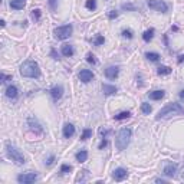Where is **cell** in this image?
<instances>
[{
    "label": "cell",
    "mask_w": 184,
    "mask_h": 184,
    "mask_svg": "<svg viewBox=\"0 0 184 184\" xmlns=\"http://www.w3.org/2000/svg\"><path fill=\"white\" fill-rule=\"evenodd\" d=\"M20 75L24 76V78H39L40 76V69H39V65L36 61H29L23 62L20 65Z\"/></svg>",
    "instance_id": "cell-1"
},
{
    "label": "cell",
    "mask_w": 184,
    "mask_h": 184,
    "mask_svg": "<svg viewBox=\"0 0 184 184\" xmlns=\"http://www.w3.org/2000/svg\"><path fill=\"white\" fill-rule=\"evenodd\" d=\"M184 114V108L177 102H170L167 104L164 108H161L157 114L156 119H163V118H168V117H174V115H180Z\"/></svg>",
    "instance_id": "cell-2"
},
{
    "label": "cell",
    "mask_w": 184,
    "mask_h": 184,
    "mask_svg": "<svg viewBox=\"0 0 184 184\" xmlns=\"http://www.w3.org/2000/svg\"><path fill=\"white\" fill-rule=\"evenodd\" d=\"M132 131L131 128H121L117 134V138H115V145H117V150L122 151L128 147L130 144V140H131Z\"/></svg>",
    "instance_id": "cell-3"
},
{
    "label": "cell",
    "mask_w": 184,
    "mask_h": 184,
    "mask_svg": "<svg viewBox=\"0 0 184 184\" xmlns=\"http://www.w3.org/2000/svg\"><path fill=\"white\" fill-rule=\"evenodd\" d=\"M6 154H7V157H9L10 160L13 161V163H16L17 165H23L26 163L24 156L20 152L19 148L14 147L12 142H6Z\"/></svg>",
    "instance_id": "cell-4"
},
{
    "label": "cell",
    "mask_w": 184,
    "mask_h": 184,
    "mask_svg": "<svg viewBox=\"0 0 184 184\" xmlns=\"http://www.w3.org/2000/svg\"><path fill=\"white\" fill-rule=\"evenodd\" d=\"M73 32V28H72V24H65V26H59L53 30V35H55V38L58 40H65L68 39L69 36L72 35Z\"/></svg>",
    "instance_id": "cell-5"
},
{
    "label": "cell",
    "mask_w": 184,
    "mask_h": 184,
    "mask_svg": "<svg viewBox=\"0 0 184 184\" xmlns=\"http://www.w3.org/2000/svg\"><path fill=\"white\" fill-rule=\"evenodd\" d=\"M28 127L29 130L32 132H35L36 135H42L43 134V127H42V124L38 121V118L36 117H33V115H30L28 118Z\"/></svg>",
    "instance_id": "cell-6"
},
{
    "label": "cell",
    "mask_w": 184,
    "mask_h": 184,
    "mask_svg": "<svg viewBox=\"0 0 184 184\" xmlns=\"http://www.w3.org/2000/svg\"><path fill=\"white\" fill-rule=\"evenodd\" d=\"M147 5H148L150 9L157 10L160 13H167L168 12V6H167V3H165L164 0H148Z\"/></svg>",
    "instance_id": "cell-7"
},
{
    "label": "cell",
    "mask_w": 184,
    "mask_h": 184,
    "mask_svg": "<svg viewBox=\"0 0 184 184\" xmlns=\"http://www.w3.org/2000/svg\"><path fill=\"white\" fill-rule=\"evenodd\" d=\"M36 180H38V174H36V173H23V174L17 175V181L22 184L35 183Z\"/></svg>",
    "instance_id": "cell-8"
},
{
    "label": "cell",
    "mask_w": 184,
    "mask_h": 184,
    "mask_svg": "<svg viewBox=\"0 0 184 184\" xmlns=\"http://www.w3.org/2000/svg\"><path fill=\"white\" fill-rule=\"evenodd\" d=\"M128 177V171L125 170V168H115L112 173V178L115 180V181H122V180H125Z\"/></svg>",
    "instance_id": "cell-9"
},
{
    "label": "cell",
    "mask_w": 184,
    "mask_h": 184,
    "mask_svg": "<svg viewBox=\"0 0 184 184\" xmlns=\"http://www.w3.org/2000/svg\"><path fill=\"white\" fill-rule=\"evenodd\" d=\"M92 78H94V73H92V71H89V69H82V71L79 72V79L84 82V84H88L89 81H92Z\"/></svg>",
    "instance_id": "cell-10"
},
{
    "label": "cell",
    "mask_w": 184,
    "mask_h": 184,
    "mask_svg": "<svg viewBox=\"0 0 184 184\" xmlns=\"http://www.w3.org/2000/svg\"><path fill=\"white\" fill-rule=\"evenodd\" d=\"M175 173H177V164L175 163H168L164 167V175H167V177H174Z\"/></svg>",
    "instance_id": "cell-11"
},
{
    "label": "cell",
    "mask_w": 184,
    "mask_h": 184,
    "mask_svg": "<svg viewBox=\"0 0 184 184\" xmlns=\"http://www.w3.org/2000/svg\"><path fill=\"white\" fill-rule=\"evenodd\" d=\"M62 95H63V88L61 85H55L51 89V96H52L53 101H58V99L62 98Z\"/></svg>",
    "instance_id": "cell-12"
},
{
    "label": "cell",
    "mask_w": 184,
    "mask_h": 184,
    "mask_svg": "<svg viewBox=\"0 0 184 184\" xmlns=\"http://www.w3.org/2000/svg\"><path fill=\"white\" fill-rule=\"evenodd\" d=\"M119 73V68L118 66H109L105 69V76L108 78V79H115Z\"/></svg>",
    "instance_id": "cell-13"
},
{
    "label": "cell",
    "mask_w": 184,
    "mask_h": 184,
    "mask_svg": "<svg viewBox=\"0 0 184 184\" xmlns=\"http://www.w3.org/2000/svg\"><path fill=\"white\" fill-rule=\"evenodd\" d=\"M17 95H19V89H17L14 85H9L6 88V96L9 99H16Z\"/></svg>",
    "instance_id": "cell-14"
},
{
    "label": "cell",
    "mask_w": 184,
    "mask_h": 184,
    "mask_svg": "<svg viewBox=\"0 0 184 184\" xmlns=\"http://www.w3.org/2000/svg\"><path fill=\"white\" fill-rule=\"evenodd\" d=\"M61 52H62V55H63V56L71 58V56H73L75 51H73V46H72V45H63V46H62V49H61Z\"/></svg>",
    "instance_id": "cell-15"
},
{
    "label": "cell",
    "mask_w": 184,
    "mask_h": 184,
    "mask_svg": "<svg viewBox=\"0 0 184 184\" xmlns=\"http://www.w3.org/2000/svg\"><path fill=\"white\" fill-rule=\"evenodd\" d=\"M73 134H75V127L72 124H65V127H63V137L71 138Z\"/></svg>",
    "instance_id": "cell-16"
},
{
    "label": "cell",
    "mask_w": 184,
    "mask_h": 184,
    "mask_svg": "<svg viewBox=\"0 0 184 184\" xmlns=\"http://www.w3.org/2000/svg\"><path fill=\"white\" fill-rule=\"evenodd\" d=\"M26 5V0H12L10 2V7L14 10H22Z\"/></svg>",
    "instance_id": "cell-17"
},
{
    "label": "cell",
    "mask_w": 184,
    "mask_h": 184,
    "mask_svg": "<svg viewBox=\"0 0 184 184\" xmlns=\"http://www.w3.org/2000/svg\"><path fill=\"white\" fill-rule=\"evenodd\" d=\"M102 91H104V94L105 95H112L117 92V86H114V85H108V84H104L102 85Z\"/></svg>",
    "instance_id": "cell-18"
},
{
    "label": "cell",
    "mask_w": 184,
    "mask_h": 184,
    "mask_svg": "<svg viewBox=\"0 0 184 184\" xmlns=\"http://www.w3.org/2000/svg\"><path fill=\"white\" fill-rule=\"evenodd\" d=\"M163 98H164V91H152V92H150V99H152V101H160Z\"/></svg>",
    "instance_id": "cell-19"
},
{
    "label": "cell",
    "mask_w": 184,
    "mask_h": 184,
    "mask_svg": "<svg viewBox=\"0 0 184 184\" xmlns=\"http://www.w3.org/2000/svg\"><path fill=\"white\" fill-rule=\"evenodd\" d=\"M76 161L78 163H85L86 160H88V151H85V150H81L79 152H76Z\"/></svg>",
    "instance_id": "cell-20"
},
{
    "label": "cell",
    "mask_w": 184,
    "mask_h": 184,
    "mask_svg": "<svg viewBox=\"0 0 184 184\" xmlns=\"http://www.w3.org/2000/svg\"><path fill=\"white\" fill-rule=\"evenodd\" d=\"M154 33H156V30L154 29H148V30H145V32L142 33V39L145 40V42H150L152 38H154Z\"/></svg>",
    "instance_id": "cell-21"
},
{
    "label": "cell",
    "mask_w": 184,
    "mask_h": 184,
    "mask_svg": "<svg viewBox=\"0 0 184 184\" xmlns=\"http://www.w3.org/2000/svg\"><path fill=\"white\" fill-rule=\"evenodd\" d=\"M157 73L161 76H164V75H170L171 73V68L170 66H164V65H161L158 69H157Z\"/></svg>",
    "instance_id": "cell-22"
},
{
    "label": "cell",
    "mask_w": 184,
    "mask_h": 184,
    "mask_svg": "<svg viewBox=\"0 0 184 184\" xmlns=\"http://www.w3.org/2000/svg\"><path fill=\"white\" fill-rule=\"evenodd\" d=\"M145 58L150 62H158V61H160V55H158L157 52H147Z\"/></svg>",
    "instance_id": "cell-23"
},
{
    "label": "cell",
    "mask_w": 184,
    "mask_h": 184,
    "mask_svg": "<svg viewBox=\"0 0 184 184\" xmlns=\"http://www.w3.org/2000/svg\"><path fill=\"white\" fill-rule=\"evenodd\" d=\"M131 117V112L130 111H122V112H119L118 115H115L114 118H115V121H121V119H127Z\"/></svg>",
    "instance_id": "cell-24"
},
{
    "label": "cell",
    "mask_w": 184,
    "mask_h": 184,
    "mask_svg": "<svg viewBox=\"0 0 184 184\" xmlns=\"http://www.w3.org/2000/svg\"><path fill=\"white\" fill-rule=\"evenodd\" d=\"M151 111H152L151 105L147 104V102H142V104H141V112H142V114H145V115H150V114H151Z\"/></svg>",
    "instance_id": "cell-25"
},
{
    "label": "cell",
    "mask_w": 184,
    "mask_h": 184,
    "mask_svg": "<svg viewBox=\"0 0 184 184\" xmlns=\"http://www.w3.org/2000/svg\"><path fill=\"white\" fill-rule=\"evenodd\" d=\"M104 42H105V38L102 35H96V36H95V39H94L95 46H101V45H104Z\"/></svg>",
    "instance_id": "cell-26"
},
{
    "label": "cell",
    "mask_w": 184,
    "mask_h": 184,
    "mask_svg": "<svg viewBox=\"0 0 184 184\" xmlns=\"http://www.w3.org/2000/svg\"><path fill=\"white\" fill-rule=\"evenodd\" d=\"M40 14H42L40 9H33L32 10V19L35 20V22H39V20H40Z\"/></svg>",
    "instance_id": "cell-27"
},
{
    "label": "cell",
    "mask_w": 184,
    "mask_h": 184,
    "mask_svg": "<svg viewBox=\"0 0 184 184\" xmlns=\"http://www.w3.org/2000/svg\"><path fill=\"white\" fill-rule=\"evenodd\" d=\"M85 6L88 10H95L96 9V2H95V0H86Z\"/></svg>",
    "instance_id": "cell-28"
},
{
    "label": "cell",
    "mask_w": 184,
    "mask_h": 184,
    "mask_svg": "<svg viewBox=\"0 0 184 184\" xmlns=\"http://www.w3.org/2000/svg\"><path fill=\"white\" fill-rule=\"evenodd\" d=\"M71 171H72V165H69V164H62L61 165L62 174H68V173H71Z\"/></svg>",
    "instance_id": "cell-29"
},
{
    "label": "cell",
    "mask_w": 184,
    "mask_h": 184,
    "mask_svg": "<svg viewBox=\"0 0 184 184\" xmlns=\"http://www.w3.org/2000/svg\"><path fill=\"white\" fill-rule=\"evenodd\" d=\"M91 135H92V131L86 128V130H84V132H82V135H81V140H82V141H85V140L91 138Z\"/></svg>",
    "instance_id": "cell-30"
},
{
    "label": "cell",
    "mask_w": 184,
    "mask_h": 184,
    "mask_svg": "<svg viewBox=\"0 0 184 184\" xmlns=\"http://www.w3.org/2000/svg\"><path fill=\"white\" fill-rule=\"evenodd\" d=\"M86 62H89V63H92V65H95V63H96V59H95V56L91 52L86 55Z\"/></svg>",
    "instance_id": "cell-31"
},
{
    "label": "cell",
    "mask_w": 184,
    "mask_h": 184,
    "mask_svg": "<svg viewBox=\"0 0 184 184\" xmlns=\"http://www.w3.org/2000/svg\"><path fill=\"white\" fill-rule=\"evenodd\" d=\"M122 36L127 39H132V30H130V29H125V30H122Z\"/></svg>",
    "instance_id": "cell-32"
},
{
    "label": "cell",
    "mask_w": 184,
    "mask_h": 184,
    "mask_svg": "<svg viewBox=\"0 0 184 184\" xmlns=\"http://www.w3.org/2000/svg\"><path fill=\"white\" fill-rule=\"evenodd\" d=\"M108 17L111 20L117 19V17H118V12H117V10H109V12H108Z\"/></svg>",
    "instance_id": "cell-33"
},
{
    "label": "cell",
    "mask_w": 184,
    "mask_h": 184,
    "mask_svg": "<svg viewBox=\"0 0 184 184\" xmlns=\"http://www.w3.org/2000/svg\"><path fill=\"white\" fill-rule=\"evenodd\" d=\"M122 9L124 10H131V12H135V10H137V7H135V6H132V5H130V3H125V5H122Z\"/></svg>",
    "instance_id": "cell-34"
},
{
    "label": "cell",
    "mask_w": 184,
    "mask_h": 184,
    "mask_svg": "<svg viewBox=\"0 0 184 184\" xmlns=\"http://www.w3.org/2000/svg\"><path fill=\"white\" fill-rule=\"evenodd\" d=\"M0 78H2V82H3V84H6V82L12 81V75H5V73H2V75H0Z\"/></svg>",
    "instance_id": "cell-35"
},
{
    "label": "cell",
    "mask_w": 184,
    "mask_h": 184,
    "mask_svg": "<svg viewBox=\"0 0 184 184\" xmlns=\"http://www.w3.org/2000/svg\"><path fill=\"white\" fill-rule=\"evenodd\" d=\"M51 56H52L55 61H59V59H61L59 55H58V52H56V49H52V51H51Z\"/></svg>",
    "instance_id": "cell-36"
},
{
    "label": "cell",
    "mask_w": 184,
    "mask_h": 184,
    "mask_svg": "<svg viewBox=\"0 0 184 184\" xmlns=\"http://www.w3.org/2000/svg\"><path fill=\"white\" fill-rule=\"evenodd\" d=\"M56 5H58V0H49V7L52 10H56Z\"/></svg>",
    "instance_id": "cell-37"
},
{
    "label": "cell",
    "mask_w": 184,
    "mask_h": 184,
    "mask_svg": "<svg viewBox=\"0 0 184 184\" xmlns=\"http://www.w3.org/2000/svg\"><path fill=\"white\" fill-rule=\"evenodd\" d=\"M86 175H88V171H86V170H84V174H82V175H79V177L76 178V181H85Z\"/></svg>",
    "instance_id": "cell-38"
},
{
    "label": "cell",
    "mask_w": 184,
    "mask_h": 184,
    "mask_svg": "<svg viewBox=\"0 0 184 184\" xmlns=\"http://www.w3.org/2000/svg\"><path fill=\"white\" fill-rule=\"evenodd\" d=\"M107 145H108V141L102 138V141H101V144H99V145H98V148H99V150H104V148H105V147H107Z\"/></svg>",
    "instance_id": "cell-39"
},
{
    "label": "cell",
    "mask_w": 184,
    "mask_h": 184,
    "mask_svg": "<svg viewBox=\"0 0 184 184\" xmlns=\"http://www.w3.org/2000/svg\"><path fill=\"white\" fill-rule=\"evenodd\" d=\"M55 163V156H49V158L46 160V165H52Z\"/></svg>",
    "instance_id": "cell-40"
},
{
    "label": "cell",
    "mask_w": 184,
    "mask_h": 184,
    "mask_svg": "<svg viewBox=\"0 0 184 184\" xmlns=\"http://www.w3.org/2000/svg\"><path fill=\"white\" fill-rule=\"evenodd\" d=\"M177 62H178V63H183L184 62V55H180L178 59H177Z\"/></svg>",
    "instance_id": "cell-41"
},
{
    "label": "cell",
    "mask_w": 184,
    "mask_h": 184,
    "mask_svg": "<svg viewBox=\"0 0 184 184\" xmlns=\"http://www.w3.org/2000/svg\"><path fill=\"white\" fill-rule=\"evenodd\" d=\"M180 99H181V101H184V89L180 92Z\"/></svg>",
    "instance_id": "cell-42"
},
{
    "label": "cell",
    "mask_w": 184,
    "mask_h": 184,
    "mask_svg": "<svg viewBox=\"0 0 184 184\" xmlns=\"http://www.w3.org/2000/svg\"><path fill=\"white\" fill-rule=\"evenodd\" d=\"M181 175H183V177H184V167H183V173H181Z\"/></svg>",
    "instance_id": "cell-43"
}]
</instances>
